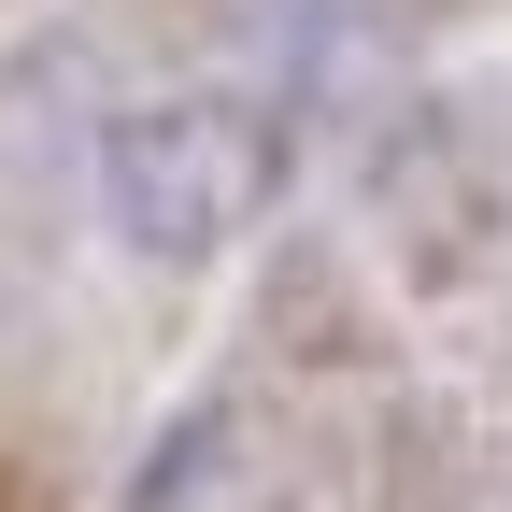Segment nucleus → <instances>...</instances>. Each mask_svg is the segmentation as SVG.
Returning <instances> with one entry per match:
<instances>
[{
	"label": "nucleus",
	"instance_id": "nucleus-1",
	"mask_svg": "<svg viewBox=\"0 0 512 512\" xmlns=\"http://www.w3.org/2000/svg\"><path fill=\"white\" fill-rule=\"evenodd\" d=\"M256 200H271V143L228 100H143L100 128V214L143 256H214V242H242Z\"/></svg>",
	"mask_w": 512,
	"mask_h": 512
}]
</instances>
